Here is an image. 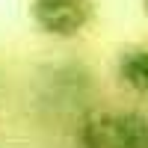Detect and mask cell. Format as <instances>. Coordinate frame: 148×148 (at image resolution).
I'll return each instance as SVG.
<instances>
[{
    "label": "cell",
    "instance_id": "cell-1",
    "mask_svg": "<svg viewBox=\"0 0 148 148\" xmlns=\"http://www.w3.org/2000/svg\"><path fill=\"white\" fill-rule=\"evenodd\" d=\"M80 148H148V116L92 113L77 130Z\"/></svg>",
    "mask_w": 148,
    "mask_h": 148
},
{
    "label": "cell",
    "instance_id": "cell-2",
    "mask_svg": "<svg viewBox=\"0 0 148 148\" xmlns=\"http://www.w3.org/2000/svg\"><path fill=\"white\" fill-rule=\"evenodd\" d=\"M30 18L36 30L51 39H74L95 18L92 0H30Z\"/></svg>",
    "mask_w": 148,
    "mask_h": 148
},
{
    "label": "cell",
    "instance_id": "cell-3",
    "mask_svg": "<svg viewBox=\"0 0 148 148\" xmlns=\"http://www.w3.org/2000/svg\"><path fill=\"white\" fill-rule=\"evenodd\" d=\"M116 77L125 89L148 95V45H127L116 56Z\"/></svg>",
    "mask_w": 148,
    "mask_h": 148
},
{
    "label": "cell",
    "instance_id": "cell-4",
    "mask_svg": "<svg viewBox=\"0 0 148 148\" xmlns=\"http://www.w3.org/2000/svg\"><path fill=\"white\" fill-rule=\"evenodd\" d=\"M142 12H145V18H148V0H142Z\"/></svg>",
    "mask_w": 148,
    "mask_h": 148
}]
</instances>
